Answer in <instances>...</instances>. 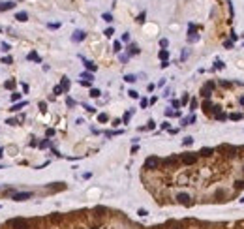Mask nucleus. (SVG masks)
<instances>
[{
  "label": "nucleus",
  "instance_id": "obj_53",
  "mask_svg": "<svg viewBox=\"0 0 244 229\" xmlns=\"http://www.w3.org/2000/svg\"><path fill=\"white\" fill-rule=\"evenodd\" d=\"M85 109H86L88 113H94V111H96V109H94V107H90V105H85Z\"/></svg>",
  "mask_w": 244,
  "mask_h": 229
},
{
  "label": "nucleus",
  "instance_id": "obj_37",
  "mask_svg": "<svg viewBox=\"0 0 244 229\" xmlns=\"http://www.w3.org/2000/svg\"><path fill=\"white\" fill-rule=\"evenodd\" d=\"M19 100H21V94H19V92H13V94H11V102H19Z\"/></svg>",
  "mask_w": 244,
  "mask_h": 229
},
{
  "label": "nucleus",
  "instance_id": "obj_18",
  "mask_svg": "<svg viewBox=\"0 0 244 229\" xmlns=\"http://www.w3.org/2000/svg\"><path fill=\"white\" fill-rule=\"evenodd\" d=\"M81 79H85V81H92V79H94V75H92L90 72H83V73H81Z\"/></svg>",
  "mask_w": 244,
  "mask_h": 229
},
{
  "label": "nucleus",
  "instance_id": "obj_10",
  "mask_svg": "<svg viewBox=\"0 0 244 229\" xmlns=\"http://www.w3.org/2000/svg\"><path fill=\"white\" fill-rule=\"evenodd\" d=\"M81 58H83V56H81ZM83 62H85V68H86V70H90V72H96V70H98V66H96V64L92 62V60L83 58Z\"/></svg>",
  "mask_w": 244,
  "mask_h": 229
},
{
  "label": "nucleus",
  "instance_id": "obj_45",
  "mask_svg": "<svg viewBox=\"0 0 244 229\" xmlns=\"http://www.w3.org/2000/svg\"><path fill=\"white\" fill-rule=\"evenodd\" d=\"M128 60H130L128 54H120V62H128Z\"/></svg>",
  "mask_w": 244,
  "mask_h": 229
},
{
  "label": "nucleus",
  "instance_id": "obj_17",
  "mask_svg": "<svg viewBox=\"0 0 244 229\" xmlns=\"http://www.w3.org/2000/svg\"><path fill=\"white\" fill-rule=\"evenodd\" d=\"M124 81H126V83H135V81H137V75L128 73V75H124Z\"/></svg>",
  "mask_w": 244,
  "mask_h": 229
},
{
  "label": "nucleus",
  "instance_id": "obj_31",
  "mask_svg": "<svg viewBox=\"0 0 244 229\" xmlns=\"http://www.w3.org/2000/svg\"><path fill=\"white\" fill-rule=\"evenodd\" d=\"M0 62H2V64H11V62H13V58H11V56H2Z\"/></svg>",
  "mask_w": 244,
  "mask_h": 229
},
{
  "label": "nucleus",
  "instance_id": "obj_47",
  "mask_svg": "<svg viewBox=\"0 0 244 229\" xmlns=\"http://www.w3.org/2000/svg\"><path fill=\"white\" fill-rule=\"evenodd\" d=\"M40 109H41V111H47V104H45V102H40Z\"/></svg>",
  "mask_w": 244,
  "mask_h": 229
},
{
  "label": "nucleus",
  "instance_id": "obj_13",
  "mask_svg": "<svg viewBox=\"0 0 244 229\" xmlns=\"http://www.w3.org/2000/svg\"><path fill=\"white\" fill-rule=\"evenodd\" d=\"M15 19L21 21V23H25V21H28V13L27 11H17V13H15Z\"/></svg>",
  "mask_w": 244,
  "mask_h": 229
},
{
  "label": "nucleus",
  "instance_id": "obj_22",
  "mask_svg": "<svg viewBox=\"0 0 244 229\" xmlns=\"http://www.w3.org/2000/svg\"><path fill=\"white\" fill-rule=\"evenodd\" d=\"M107 120H109V117L105 115V113H99V115H98V122H101V124H103V122H107Z\"/></svg>",
  "mask_w": 244,
  "mask_h": 229
},
{
  "label": "nucleus",
  "instance_id": "obj_35",
  "mask_svg": "<svg viewBox=\"0 0 244 229\" xmlns=\"http://www.w3.org/2000/svg\"><path fill=\"white\" fill-rule=\"evenodd\" d=\"M47 27H49L51 30H56V28H60V23H49Z\"/></svg>",
  "mask_w": 244,
  "mask_h": 229
},
{
  "label": "nucleus",
  "instance_id": "obj_49",
  "mask_svg": "<svg viewBox=\"0 0 244 229\" xmlns=\"http://www.w3.org/2000/svg\"><path fill=\"white\" fill-rule=\"evenodd\" d=\"M165 117H175V111H171V109H167V111H165Z\"/></svg>",
  "mask_w": 244,
  "mask_h": 229
},
{
  "label": "nucleus",
  "instance_id": "obj_60",
  "mask_svg": "<svg viewBox=\"0 0 244 229\" xmlns=\"http://www.w3.org/2000/svg\"><path fill=\"white\" fill-rule=\"evenodd\" d=\"M240 203H244V197H242V199H240Z\"/></svg>",
  "mask_w": 244,
  "mask_h": 229
},
{
  "label": "nucleus",
  "instance_id": "obj_8",
  "mask_svg": "<svg viewBox=\"0 0 244 229\" xmlns=\"http://www.w3.org/2000/svg\"><path fill=\"white\" fill-rule=\"evenodd\" d=\"M15 8V2H0V11H9Z\"/></svg>",
  "mask_w": 244,
  "mask_h": 229
},
{
  "label": "nucleus",
  "instance_id": "obj_58",
  "mask_svg": "<svg viewBox=\"0 0 244 229\" xmlns=\"http://www.w3.org/2000/svg\"><path fill=\"white\" fill-rule=\"evenodd\" d=\"M120 122H122L120 118H115V120H113V126H118V124H120Z\"/></svg>",
  "mask_w": 244,
  "mask_h": 229
},
{
  "label": "nucleus",
  "instance_id": "obj_57",
  "mask_svg": "<svg viewBox=\"0 0 244 229\" xmlns=\"http://www.w3.org/2000/svg\"><path fill=\"white\" fill-rule=\"evenodd\" d=\"M188 58V51H184V53H182V56H180V60H186Z\"/></svg>",
  "mask_w": 244,
  "mask_h": 229
},
{
  "label": "nucleus",
  "instance_id": "obj_44",
  "mask_svg": "<svg viewBox=\"0 0 244 229\" xmlns=\"http://www.w3.org/2000/svg\"><path fill=\"white\" fill-rule=\"evenodd\" d=\"M122 41H130V34H128V32L122 34Z\"/></svg>",
  "mask_w": 244,
  "mask_h": 229
},
{
  "label": "nucleus",
  "instance_id": "obj_30",
  "mask_svg": "<svg viewBox=\"0 0 244 229\" xmlns=\"http://www.w3.org/2000/svg\"><path fill=\"white\" fill-rule=\"evenodd\" d=\"M167 45H169V41L165 40V38H162V40H160V47H162V49H167Z\"/></svg>",
  "mask_w": 244,
  "mask_h": 229
},
{
  "label": "nucleus",
  "instance_id": "obj_28",
  "mask_svg": "<svg viewBox=\"0 0 244 229\" xmlns=\"http://www.w3.org/2000/svg\"><path fill=\"white\" fill-rule=\"evenodd\" d=\"M223 66H225V64L221 62V60H216V62H214V70H223Z\"/></svg>",
  "mask_w": 244,
  "mask_h": 229
},
{
  "label": "nucleus",
  "instance_id": "obj_63",
  "mask_svg": "<svg viewBox=\"0 0 244 229\" xmlns=\"http://www.w3.org/2000/svg\"><path fill=\"white\" fill-rule=\"evenodd\" d=\"M19 2H21V0H19Z\"/></svg>",
  "mask_w": 244,
  "mask_h": 229
},
{
  "label": "nucleus",
  "instance_id": "obj_36",
  "mask_svg": "<svg viewBox=\"0 0 244 229\" xmlns=\"http://www.w3.org/2000/svg\"><path fill=\"white\" fill-rule=\"evenodd\" d=\"M145 15H147L145 11H141V13L137 15V19H135V21H137V23H143V21H145Z\"/></svg>",
  "mask_w": 244,
  "mask_h": 229
},
{
  "label": "nucleus",
  "instance_id": "obj_2",
  "mask_svg": "<svg viewBox=\"0 0 244 229\" xmlns=\"http://www.w3.org/2000/svg\"><path fill=\"white\" fill-rule=\"evenodd\" d=\"M218 83L216 81H207L203 86H201V96H203L205 100H210L214 96V90H216Z\"/></svg>",
  "mask_w": 244,
  "mask_h": 229
},
{
  "label": "nucleus",
  "instance_id": "obj_15",
  "mask_svg": "<svg viewBox=\"0 0 244 229\" xmlns=\"http://www.w3.org/2000/svg\"><path fill=\"white\" fill-rule=\"evenodd\" d=\"M60 86H62L64 92H68V90H70V79H68V77H62V81H60Z\"/></svg>",
  "mask_w": 244,
  "mask_h": 229
},
{
  "label": "nucleus",
  "instance_id": "obj_19",
  "mask_svg": "<svg viewBox=\"0 0 244 229\" xmlns=\"http://www.w3.org/2000/svg\"><path fill=\"white\" fill-rule=\"evenodd\" d=\"M182 145H184V147H190V145H194V137H190V135H188V137H184V139H182Z\"/></svg>",
  "mask_w": 244,
  "mask_h": 229
},
{
  "label": "nucleus",
  "instance_id": "obj_24",
  "mask_svg": "<svg viewBox=\"0 0 244 229\" xmlns=\"http://www.w3.org/2000/svg\"><path fill=\"white\" fill-rule=\"evenodd\" d=\"M19 122H21L19 118H8V120H6V124H9V126H17Z\"/></svg>",
  "mask_w": 244,
  "mask_h": 229
},
{
  "label": "nucleus",
  "instance_id": "obj_54",
  "mask_svg": "<svg viewBox=\"0 0 244 229\" xmlns=\"http://www.w3.org/2000/svg\"><path fill=\"white\" fill-rule=\"evenodd\" d=\"M53 135H54V130H51V128H49V130H47V137H53Z\"/></svg>",
  "mask_w": 244,
  "mask_h": 229
},
{
  "label": "nucleus",
  "instance_id": "obj_9",
  "mask_svg": "<svg viewBox=\"0 0 244 229\" xmlns=\"http://www.w3.org/2000/svg\"><path fill=\"white\" fill-rule=\"evenodd\" d=\"M27 58H28V60H32V62H38V64H41V56L36 53V51H30Z\"/></svg>",
  "mask_w": 244,
  "mask_h": 229
},
{
  "label": "nucleus",
  "instance_id": "obj_43",
  "mask_svg": "<svg viewBox=\"0 0 244 229\" xmlns=\"http://www.w3.org/2000/svg\"><path fill=\"white\" fill-rule=\"evenodd\" d=\"M9 49H11V45L9 43H2V51H4V53H8Z\"/></svg>",
  "mask_w": 244,
  "mask_h": 229
},
{
  "label": "nucleus",
  "instance_id": "obj_26",
  "mask_svg": "<svg viewBox=\"0 0 244 229\" xmlns=\"http://www.w3.org/2000/svg\"><path fill=\"white\" fill-rule=\"evenodd\" d=\"M128 96L133 98V100H137V98H139V92H137V90H128Z\"/></svg>",
  "mask_w": 244,
  "mask_h": 229
},
{
  "label": "nucleus",
  "instance_id": "obj_21",
  "mask_svg": "<svg viewBox=\"0 0 244 229\" xmlns=\"http://www.w3.org/2000/svg\"><path fill=\"white\" fill-rule=\"evenodd\" d=\"M15 85H17V83H15L13 79H11V81H6V83H4V86H6L8 90H13V88H15Z\"/></svg>",
  "mask_w": 244,
  "mask_h": 229
},
{
  "label": "nucleus",
  "instance_id": "obj_59",
  "mask_svg": "<svg viewBox=\"0 0 244 229\" xmlns=\"http://www.w3.org/2000/svg\"><path fill=\"white\" fill-rule=\"evenodd\" d=\"M2 156H4V148L0 147V158H2Z\"/></svg>",
  "mask_w": 244,
  "mask_h": 229
},
{
  "label": "nucleus",
  "instance_id": "obj_29",
  "mask_svg": "<svg viewBox=\"0 0 244 229\" xmlns=\"http://www.w3.org/2000/svg\"><path fill=\"white\" fill-rule=\"evenodd\" d=\"M103 34H105V36H107V38H111V36H113V34H115L113 27H109V28H105V32H103Z\"/></svg>",
  "mask_w": 244,
  "mask_h": 229
},
{
  "label": "nucleus",
  "instance_id": "obj_39",
  "mask_svg": "<svg viewBox=\"0 0 244 229\" xmlns=\"http://www.w3.org/2000/svg\"><path fill=\"white\" fill-rule=\"evenodd\" d=\"M171 107H173V109H178V107H180V102H178V100H173V102H171Z\"/></svg>",
  "mask_w": 244,
  "mask_h": 229
},
{
  "label": "nucleus",
  "instance_id": "obj_38",
  "mask_svg": "<svg viewBox=\"0 0 244 229\" xmlns=\"http://www.w3.org/2000/svg\"><path fill=\"white\" fill-rule=\"evenodd\" d=\"M49 145H51V143H49V139H45V141H41V143L38 145V147H40V148H47Z\"/></svg>",
  "mask_w": 244,
  "mask_h": 229
},
{
  "label": "nucleus",
  "instance_id": "obj_12",
  "mask_svg": "<svg viewBox=\"0 0 244 229\" xmlns=\"http://www.w3.org/2000/svg\"><path fill=\"white\" fill-rule=\"evenodd\" d=\"M227 118H229V120H242V118H244V113H240V111L231 113V115H227Z\"/></svg>",
  "mask_w": 244,
  "mask_h": 229
},
{
  "label": "nucleus",
  "instance_id": "obj_20",
  "mask_svg": "<svg viewBox=\"0 0 244 229\" xmlns=\"http://www.w3.org/2000/svg\"><path fill=\"white\" fill-rule=\"evenodd\" d=\"M131 115H133V109H131V111H128L126 115L122 117V122H124V124H128V122H130V118H131Z\"/></svg>",
  "mask_w": 244,
  "mask_h": 229
},
{
  "label": "nucleus",
  "instance_id": "obj_61",
  "mask_svg": "<svg viewBox=\"0 0 244 229\" xmlns=\"http://www.w3.org/2000/svg\"><path fill=\"white\" fill-rule=\"evenodd\" d=\"M0 169H4V165H0Z\"/></svg>",
  "mask_w": 244,
  "mask_h": 229
},
{
  "label": "nucleus",
  "instance_id": "obj_40",
  "mask_svg": "<svg viewBox=\"0 0 244 229\" xmlns=\"http://www.w3.org/2000/svg\"><path fill=\"white\" fill-rule=\"evenodd\" d=\"M188 102H190V96H188V94H184V96H182V102H180V105H186Z\"/></svg>",
  "mask_w": 244,
  "mask_h": 229
},
{
  "label": "nucleus",
  "instance_id": "obj_5",
  "mask_svg": "<svg viewBox=\"0 0 244 229\" xmlns=\"http://www.w3.org/2000/svg\"><path fill=\"white\" fill-rule=\"evenodd\" d=\"M86 38V32L85 30H75L72 34V41H75V43H79V41H83Z\"/></svg>",
  "mask_w": 244,
  "mask_h": 229
},
{
  "label": "nucleus",
  "instance_id": "obj_56",
  "mask_svg": "<svg viewBox=\"0 0 244 229\" xmlns=\"http://www.w3.org/2000/svg\"><path fill=\"white\" fill-rule=\"evenodd\" d=\"M223 47H227V49H231V47H233V43H231V41H225V43H223Z\"/></svg>",
  "mask_w": 244,
  "mask_h": 229
},
{
  "label": "nucleus",
  "instance_id": "obj_3",
  "mask_svg": "<svg viewBox=\"0 0 244 229\" xmlns=\"http://www.w3.org/2000/svg\"><path fill=\"white\" fill-rule=\"evenodd\" d=\"M9 227L11 229H30V222L25 218H13L9 220Z\"/></svg>",
  "mask_w": 244,
  "mask_h": 229
},
{
  "label": "nucleus",
  "instance_id": "obj_6",
  "mask_svg": "<svg viewBox=\"0 0 244 229\" xmlns=\"http://www.w3.org/2000/svg\"><path fill=\"white\" fill-rule=\"evenodd\" d=\"M141 49H139V45L137 43H130L128 45V56H135V54H139Z\"/></svg>",
  "mask_w": 244,
  "mask_h": 229
},
{
  "label": "nucleus",
  "instance_id": "obj_46",
  "mask_svg": "<svg viewBox=\"0 0 244 229\" xmlns=\"http://www.w3.org/2000/svg\"><path fill=\"white\" fill-rule=\"evenodd\" d=\"M66 104H68V105H70V107H73V105H75V102H73V100H72V98H66Z\"/></svg>",
  "mask_w": 244,
  "mask_h": 229
},
{
  "label": "nucleus",
  "instance_id": "obj_23",
  "mask_svg": "<svg viewBox=\"0 0 244 229\" xmlns=\"http://www.w3.org/2000/svg\"><path fill=\"white\" fill-rule=\"evenodd\" d=\"M113 51H115V53H120V51H122V43H120V41H115V43H113Z\"/></svg>",
  "mask_w": 244,
  "mask_h": 229
},
{
  "label": "nucleus",
  "instance_id": "obj_7",
  "mask_svg": "<svg viewBox=\"0 0 244 229\" xmlns=\"http://www.w3.org/2000/svg\"><path fill=\"white\" fill-rule=\"evenodd\" d=\"M199 40V36L195 34V25H190V34H188V41L190 43H195Z\"/></svg>",
  "mask_w": 244,
  "mask_h": 229
},
{
  "label": "nucleus",
  "instance_id": "obj_42",
  "mask_svg": "<svg viewBox=\"0 0 244 229\" xmlns=\"http://www.w3.org/2000/svg\"><path fill=\"white\" fill-rule=\"evenodd\" d=\"M145 107H149V100L143 98V100H141V109H145Z\"/></svg>",
  "mask_w": 244,
  "mask_h": 229
},
{
  "label": "nucleus",
  "instance_id": "obj_41",
  "mask_svg": "<svg viewBox=\"0 0 244 229\" xmlns=\"http://www.w3.org/2000/svg\"><path fill=\"white\" fill-rule=\"evenodd\" d=\"M156 128V122L154 120H149V124H147V130H154Z\"/></svg>",
  "mask_w": 244,
  "mask_h": 229
},
{
  "label": "nucleus",
  "instance_id": "obj_27",
  "mask_svg": "<svg viewBox=\"0 0 244 229\" xmlns=\"http://www.w3.org/2000/svg\"><path fill=\"white\" fill-rule=\"evenodd\" d=\"M62 92H64V90H62V86H60V85H58V86H54V88H53V94H54V96H60Z\"/></svg>",
  "mask_w": 244,
  "mask_h": 229
},
{
  "label": "nucleus",
  "instance_id": "obj_55",
  "mask_svg": "<svg viewBox=\"0 0 244 229\" xmlns=\"http://www.w3.org/2000/svg\"><path fill=\"white\" fill-rule=\"evenodd\" d=\"M137 150H139V147H137V145H133V147H131V154H135Z\"/></svg>",
  "mask_w": 244,
  "mask_h": 229
},
{
  "label": "nucleus",
  "instance_id": "obj_32",
  "mask_svg": "<svg viewBox=\"0 0 244 229\" xmlns=\"http://www.w3.org/2000/svg\"><path fill=\"white\" fill-rule=\"evenodd\" d=\"M101 19L107 21V23H111V21H113V15H111V13H103V15H101Z\"/></svg>",
  "mask_w": 244,
  "mask_h": 229
},
{
  "label": "nucleus",
  "instance_id": "obj_48",
  "mask_svg": "<svg viewBox=\"0 0 244 229\" xmlns=\"http://www.w3.org/2000/svg\"><path fill=\"white\" fill-rule=\"evenodd\" d=\"M137 214H139V216H147V214H149V212H147L145 208H139V210H137Z\"/></svg>",
  "mask_w": 244,
  "mask_h": 229
},
{
  "label": "nucleus",
  "instance_id": "obj_51",
  "mask_svg": "<svg viewBox=\"0 0 244 229\" xmlns=\"http://www.w3.org/2000/svg\"><path fill=\"white\" fill-rule=\"evenodd\" d=\"M79 85H83V86H90V81H85V79H83V81H79Z\"/></svg>",
  "mask_w": 244,
  "mask_h": 229
},
{
  "label": "nucleus",
  "instance_id": "obj_62",
  "mask_svg": "<svg viewBox=\"0 0 244 229\" xmlns=\"http://www.w3.org/2000/svg\"><path fill=\"white\" fill-rule=\"evenodd\" d=\"M0 32H2V28H0Z\"/></svg>",
  "mask_w": 244,
  "mask_h": 229
},
{
  "label": "nucleus",
  "instance_id": "obj_50",
  "mask_svg": "<svg viewBox=\"0 0 244 229\" xmlns=\"http://www.w3.org/2000/svg\"><path fill=\"white\" fill-rule=\"evenodd\" d=\"M169 66V60H162V64H160V68H167Z\"/></svg>",
  "mask_w": 244,
  "mask_h": 229
},
{
  "label": "nucleus",
  "instance_id": "obj_25",
  "mask_svg": "<svg viewBox=\"0 0 244 229\" xmlns=\"http://www.w3.org/2000/svg\"><path fill=\"white\" fill-rule=\"evenodd\" d=\"M99 94H101V92H99L98 88H90V98H99Z\"/></svg>",
  "mask_w": 244,
  "mask_h": 229
},
{
  "label": "nucleus",
  "instance_id": "obj_34",
  "mask_svg": "<svg viewBox=\"0 0 244 229\" xmlns=\"http://www.w3.org/2000/svg\"><path fill=\"white\" fill-rule=\"evenodd\" d=\"M122 133V130H117V131H105V135L107 137H113V135H120Z\"/></svg>",
  "mask_w": 244,
  "mask_h": 229
},
{
  "label": "nucleus",
  "instance_id": "obj_1",
  "mask_svg": "<svg viewBox=\"0 0 244 229\" xmlns=\"http://www.w3.org/2000/svg\"><path fill=\"white\" fill-rule=\"evenodd\" d=\"M160 162H162V160H160L158 156H149V158L145 160V163H143L145 173H154V171L160 167Z\"/></svg>",
  "mask_w": 244,
  "mask_h": 229
},
{
  "label": "nucleus",
  "instance_id": "obj_14",
  "mask_svg": "<svg viewBox=\"0 0 244 229\" xmlns=\"http://www.w3.org/2000/svg\"><path fill=\"white\" fill-rule=\"evenodd\" d=\"M27 105H28V102H21V104H15V105H11V109H9V111L17 113V111H21L23 107H27Z\"/></svg>",
  "mask_w": 244,
  "mask_h": 229
},
{
  "label": "nucleus",
  "instance_id": "obj_33",
  "mask_svg": "<svg viewBox=\"0 0 244 229\" xmlns=\"http://www.w3.org/2000/svg\"><path fill=\"white\" fill-rule=\"evenodd\" d=\"M195 109H197V100L194 98V100L190 102V111H195Z\"/></svg>",
  "mask_w": 244,
  "mask_h": 229
},
{
  "label": "nucleus",
  "instance_id": "obj_52",
  "mask_svg": "<svg viewBox=\"0 0 244 229\" xmlns=\"http://www.w3.org/2000/svg\"><path fill=\"white\" fill-rule=\"evenodd\" d=\"M162 130H169V122H162Z\"/></svg>",
  "mask_w": 244,
  "mask_h": 229
},
{
  "label": "nucleus",
  "instance_id": "obj_4",
  "mask_svg": "<svg viewBox=\"0 0 244 229\" xmlns=\"http://www.w3.org/2000/svg\"><path fill=\"white\" fill-rule=\"evenodd\" d=\"M34 193L32 192H15L13 195H11V199L13 201H27V199H30Z\"/></svg>",
  "mask_w": 244,
  "mask_h": 229
},
{
  "label": "nucleus",
  "instance_id": "obj_16",
  "mask_svg": "<svg viewBox=\"0 0 244 229\" xmlns=\"http://www.w3.org/2000/svg\"><path fill=\"white\" fill-rule=\"evenodd\" d=\"M158 58H160V60H167V58H169V51H167V49H162V51L158 53Z\"/></svg>",
  "mask_w": 244,
  "mask_h": 229
},
{
  "label": "nucleus",
  "instance_id": "obj_11",
  "mask_svg": "<svg viewBox=\"0 0 244 229\" xmlns=\"http://www.w3.org/2000/svg\"><path fill=\"white\" fill-rule=\"evenodd\" d=\"M180 122H182V126H190V124H194V122H195V115L192 113L190 117H184Z\"/></svg>",
  "mask_w": 244,
  "mask_h": 229
}]
</instances>
